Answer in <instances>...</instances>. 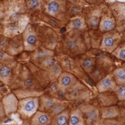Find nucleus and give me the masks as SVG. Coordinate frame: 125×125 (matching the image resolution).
<instances>
[{"label":"nucleus","instance_id":"obj_1","mask_svg":"<svg viewBox=\"0 0 125 125\" xmlns=\"http://www.w3.org/2000/svg\"><path fill=\"white\" fill-rule=\"evenodd\" d=\"M80 31H67L58 43L59 52L67 57H77L86 52V41L84 33Z\"/></svg>","mask_w":125,"mask_h":125},{"label":"nucleus","instance_id":"obj_2","mask_svg":"<svg viewBox=\"0 0 125 125\" xmlns=\"http://www.w3.org/2000/svg\"><path fill=\"white\" fill-rule=\"evenodd\" d=\"M25 1H0V25H7L27 14Z\"/></svg>","mask_w":125,"mask_h":125},{"label":"nucleus","instance_id":"obj_3","mask_svg":"<svg viewBox=\"0 0 125 125\" xmlns=\"http://www.w3.org/2000/svg\"><path fill=\"white\" fill-rule=\"evenodd\" d=\"M13 90L14 89H38L41 87L35 77L32 76L31 71L26 65L18 64L14 66L13 70V78L9 85Z\"/></svg>","mask_w":125,"mask_h":125},{"label":"nucleus","instance_id":"obj_4","mask_svg":"<svg viewBox=\"0 0 125 125\" xmlns=\"http://www.w3.org/2000/svg\"><path fill=\"white\" fill-rule=\"evenodd\" d=\"M68 108V101L58 99L49 94H43L39 97V111L44 112L52 118Z\"/></svg>","mask_w":125,"mask_h":125},{"label":"nucleus","instance_id":"obj_5","mask_svg":"<svg viewBox=\"0 0 125 125\" xmlns=\"http://www.w3.org/2000/svg\"><path fill=\"white\" fill-rule=\"evenodd\" d=\"M43 13L50 17L59 20L66 24L68 22L67 15V1L51 0L43 2Z\"/></svg>","mask_w":125,"mask_h":125},{"label":"nucleus","instance_id":"obj_6","mask_svg":"<svg viewBox=\"0 0 125 125\" xmlns=\"http://www.w3.org/2000/svg\"><path fill=\"white\" fill-rule=\"evenodd\" d=\"M122 42V33H120L116 29L103 33L99 48L101 51L112 53Z\"/></svg>","mask_w":125,"mask_h":125},{"label":"nucleus","instance_id":"obj_7","mask_svg":"<svg viewBox=\"0 0 125 125\" xmlns=\"http://www.w3.org/2000/svg\"><path fill=\"white\" fill-rule=\"evenodd\" d=\"M30 16L28 14H23L19 20L7 25L2 26V35L5 37L12 39V38L21 35L23 33L26 26L30 23Z\"/></svg>","mask_w":125,"mask_h":125},{"label":"nucleus","instance_id":"obj_8","mask_svg":"<svg viewBox=\"0 0 125 125\" xmlns=\"http://www.w3.org/2000/svg\"><path fill=\"white\" fill-rule=\"evenodd\" d=\"M23 43L24 51L27 52H32L42 47V42L38 36L37 31L31 23H29L22 33Z\"/></svg>","mask_w":125,"mask_h":125},{"label":"nucleus","instance_id":"obj_9","mask_svg":"<svg viewBox=\"0 0 125 125\" xmlns=\"http://www.w3.org/2000/svg\"><path fill=\"white\" fill-rule=\"evenodd\" d=\"M39 110V97H28L19 100L17 112L23 119H31Z\"/></svg>","mask_w":125,"mask_h":125},{"label":"nucleus","instance_id":"obj_10","mask_svg":"<svg viewBox=\"0 0 125 125\" xmlns=\"http://www.w3.org/2000/svg\"><path fill=\"white\" fill-rule=\"evenodd\" d=\"M36 67L45 71L51 81L57 80L60 75L64 71L60 64V60L55 56L47 58Z\"/></svg>","mask_w":125,"mask_h":125},{"label":"nucleus","instance_id":"obj_11","mask_svg":"<svg viewBox=\"0 0 125 125\" xmlns=\"http://www.w3.org/2000/svg\"><path fill=\"white\" fill-rule=\"evenodd\" d=\"M38 36L40 38L42 46L51 51H54L59 43V34L51 26H43L41 27L40 32H38Z\"/></svg>","mask_w":125,"mask_h":125},{"label":"nucleus","instance_id":"obj_12","mask_svg":"<svg viewBox=\"0 0 125 125\" xmlns=\"http://www.w3.org/2000/svg\"><path fill=\"white\" fill-rule=\"evenodd\" d=\"M104 8V6H103V5L87 8V11L84 14V18H85V24H86L88 30H90V31H96L97 30Z\"/></svg>","mask_w":125,"mask_h":125},{"label":"nucleus","instance_id":"obj_13","mask_svg":"<svg viewBox=\"0 0 125 125\" xmlns=\"http://www.w3.org/2000/svg\"><path fill=\"white\" fill-rule=\"evenodd\" d=\"M89 94H90L89 89L78 80L76 83V85H73L68 92L64 94V97L67 101H77L87 98Z\"/></svg>","mask_w":125,"mask_h":125},{"label":"nucleus","instance_id":"obj_14","mask_svg":"<svg viewBox=\"0 0 125 125\" xmlns=\"http://www.w3.org/2000/svg\"><path fill=\"white\" fill-rule=\"evenodd\" d=\"M111 4L112 6H109V8L116 22L115 29L120 33H122L125 20V4L123 2H111Z\"/></svg>","mask_w":125,"mask_h":125},{"label":"nucleus","instance_id":"obj_15","mask_svg":"<svg viewBox=\"0 0 125 125\" xmlns=\"http://www.w3.org/2000/svg\"><path fill=\"white\" fill-rule=\"evenodd\" d=\"M115 27H116V22H115V19L112 14L111 10L109 8V6H104L97 29L99 30L100 32L105 33L112 30H114Z\"/></svg>","mask_w":125,"mask_h":125},{"label":"nucleus","instance_id":"obj_16","mask_svg":"<svg viewBox=\"0 0 125 125\" xmlns=\"http://www.w3.org/2000/svg\"><path fill=\"white\" fill-rule=\"evenodd\" d=\"M79 109L82 112L85 125H96L100 122V112L96 106L93 104H83Z\"/></svg>","mask_w":125,"mask_h":125},{"label":"nucleus","instance_id":"obj_17","mask_svg":"<svg viewBox=\"0 0 125 125\" xmlns=\"http://www.w3.org/2000/svg\"><path fill=\"white\" fill-rule=\"evenodd\" d=\"M77 81L78 79L75 75L67 71H63L57 79L58 91L64 95L66 92H68L73 85H76Z\"/></svg>","mask_w":125,"mask_h":125},{"label":"nucleus","instance_id":"obj_18","mask_svg":"<svg viewBox=\"0 0 125 125\" xmlns=\"http://www.w3.org/2000/svg\"><path fill=\"white\" fill-rule=\"evenodd\" d=\"M18 102L19 100L17 99V97L14 95L13 92H10L8 94L3 95L1 104L3 105L5 114L6 116L16 113L18 109Z\"/></svg>","mask_w":125,"mask_h":125},{"label":"nucleus","instance_id":"obj_19","mask_svg":"<svg viewBox=\"0 0 125 125\" xmlns=\"http://www.w3.org/2000/svg\"><path fill=\"white\" fill-rule=\"evenodd\" d=\"M16 61L9 63H0V82L3 85L9 86L13 78V70Z\"/></svg>","mask_w":125,"mask_h":125},{"label":"nucleus","instance_id":"obj_20","mask_svg":"<svg viewBox=\"0 0 125 125\" xmlns=\"http://www.w3.org/2000/svg\"><path fill=\"white\" fill-rule=\"evenodd\" d=\"M55 56V51H51L49 49H46L44 47H40L39 49H37L36 51L30 52V60L31 62L35 66H38L42 61H43L44 60H46L49 57H53Z\"/></svg>","mask_w":125,"mask_h":125},{"label":"nucleus","instance_id":"obj_21","mask_svg":"<svg viewBox=\"0 0 125 125\" xmlns=\"http://www.w3.org/2000/svg\"><path fill=\"white\" fill-rule=\"evenodd\" d=\"M67 31H80V32H85L87 31L88 29L86 27L85 22L84 15H77V16L70 18L66 25Z\"/></svg>","mask_w":125,"mask_h":125},{"label":"nucleus","instance_id":"obj_22","mask_svg":"<svg viewBox=\"0 0 125 125\" xmlns=\"http://www.w3.org/2000/svg\"><path fill=\"white\" fill-rule=\"evenodd\" d=\"M23 51H24V48H23V38H22V34H21V35H18V36L10 39L6 52L12 57H14V56L22 53Z\"/></svg>","mask_w":125,"mask_h":125},{"label":"nucleus","instance_id":"obj_23","mask_svg":"<svg viewBox=\"0 0 125 125\" xmlns=\"http://www.w3.org/2000/svg\"><path fill=\"white\" fill-rule=\"evenodd\" d=\"M75 63L82 69L85 73L91 74L96 64V58L94 56H83L75 60Z\"/></svg>","mask_w":125,"mask_h":125},{"label":"nucleus","instance_id":"obj_24","mask_svg":"<svg viewBox=\"0 0 125 125\" xmlns=\"http://www.w3.org/2000/svg\"><path fill=\"white\" fill-rule=\"evenodd\" d=\"M26 67L29 68V70L31 71L32 76L35 77V79L37 80L41 85H47L49 83L51 82V80H50L48 75H47L45 71L39 68L35 65H33L31 62L27 63Z\"/></svg>","mask_w":125,"mask_h":125},{"label":"nucleus","instance_id":"obj_25","mask_svg":"<svg viewBox=\"0 0 125 125\" xmlns=\"http://www.w3.org/2000/svg\"><path fill=\"white\" fill-rule=\"evenodd\" d=\"M115 86H116V83L112 76V73L101 78L96 84V89L99 93L112 92Z\"/></svg>","mask_w":125,"mask_h":125},{"label":"nucleus","instance_id":"obj_26","mask_svg":"<svg viewBox=\"0 0 125 125\" xmlns=\"http://www.w3.org/2000/svg\"><path fill=\"white\" fill-rule=\"evenodd\" d=\"M100 117L103 120H111L119 118L122 115L121 107L117 105H111V106H104L99 110Z\"/></svg>","mask_w":125,"mask_h":125},{"label":"nucleus","instance_id":"obj_27","mask_svg":"<svg viewBox=\"0 0 125 125\" xmlns=\"http://www.w3.org/2000/svg\"><path fill=\"white\" fill-rule=\"evenodd\" d=\"M51 117L47 113L38 110L30 119V125H50Z\"/></svg>","mask_w":125,"mask_h":125},{"label":"nucleus","instance_id":"obj_28","mask_svg":"<svg viewBox=\"0 0 125 125\" xmlns=\"http://www.w3.org/2000/svg\"><path fill=\"white\" fill-rule=\"evenodd\" d=\"M13 93L17 97L18 100L28 98V97H40L42 94H44V92L38 89H14Z\"/></svg>","mask_w":125,"mask_h":125},{"label":"nucleus","instance_id":"obj_29","mask_svg":"<svg viewBox=\"0 0 125 125\" xmlns=\"http://www.w3.org/2000/svg\"><path fill=\"white\" fill-rule=\"evenodd\" d=\"M100 104L102 107L104 106H111V105H116L118 100L115 97L113 92H105V93H100L98 95Z\"/></svg>","mask_w":125,"mask_h":125},{"label":"nucleus","instance_id":"obj_30","mask_svg":"<svg viewBox=\"0 0 125 125\" xmlns=\"http://www.w3.org/2000/svg\"><path fill=\"white\" fill-rule=\"evenodd\" d=\"M68 125H85L82 112L78 108L70 109Z\"/></svg>","mask_w":125,"mask_h":125},{"label":"nucleus","instance_id":"obj_31","mask_svg":"<svg viewBox=\"0 0 125 125\" xmlns=\"http://www.w3.org/2000/svg\"><path fill=\"white\" fill-rule=\"evenodd\" d=\"M69 113H70V109L67 108L63 112L53 116L51 118V122L50 125H68Z\"/></svg>","mask_w":125,"mask_h":125},{"label":"nucleus","instance_id":"obj_32","mask_svg":"<svg viewBox=\"0 0 125 125\" xmlns=\"http://www.w3.org/2000/svg\"><path fill=\"white\" fill-rule=\"evenodd\" d=\"M112 76L118 85H125V68L120 67L114 69Z\"/></svg>","mask_w":125,"mask_h":125},{"label":"nucleus","instance_id":"obj_33","mask_svg":"<svg viewBox=\"0 0 125 125\" xmlns=\"http://www.w3.org/2000/svg\"><path fill=\"white\" fill-rule=\"evenodd\" d=\"M42 21L45 22L46 23H49L51 28H53L55 31H56V29H60L61 27H63V25H65V23H62V22L56 20L54 18L48 16V15H46L44 14H42Z\"/></svg>","mask_w":125,"mask_h":125},{"label":"nucleus","instance_id":"obj_34","mask_svg":"<svg viewBox=\"0 0 125 125\" xmlns=\"http://www.w3.org/2000/svg\"><path fill=\"white\" fill-rule=\"evenodd\" d=\"M112 92L114 94L118 102H123L125 100V85H116V86L114 88V90Z\"/></svg>","mask_w":125,"mask_h":125},{"label":"nucleus","instance_id":"obj_35","mask_svg":"<svg viewBox=\"0 0 125 125\" xmlns=\"http://www.w3.org/2000/svg\"><path fill=\"white\" fill-rule=\"evenodd\" d=\"M112 54H113V56H114V57L116 58V59H118V60H125V43L122 42L112 52Z\"/></svg>","mask_w":125,"mask_h":125},{"label":"nucleus","instance_id":"obj_36","mask_svg":"<svg viewBox=\"0 0 125 125\" xmlns=\"http://www.w3.org/2000/svg\"><path fill=\"white\" fill-rule=\"evenodd\" d=\"M43 2L44 1H25V5L27 10H36V11H42L43 8Z\"/></svg>","mask_w":125,"mask_h":125},{"label":"nucleus","instance_id":"obj_37","mask_svg":"<svg viewBox=\"0 0 125 125\" xmlns=\"http://www.w3.org/2000/svg\"><path fill=\"white\" fill-rule=\"evenodd\" d=\"M15 61L14 57H12L9 54H7L6 51H0V63H9Z\"/></svg>","mask_w":125,"mask_h":125},{"label":"nucleus","instance_id":"obj_38","mask_svg":"<svg viewBox=\"0 0 125 125\" xmlns=\"http://www.w3.org/2000/svg\"><path fill=\"white\" fill-rule=\"evenodd\" d=\"M102 125H122L119 120L111 119V120H104L102 122Z\"/></svg>","mask_w":125,"mask_h":125},{"label":"nucleus","instance_id":"obj_39","mask_svg":"<svg viewBox=\"0 0 125 125\" xmlns=\"http://www.w3.org/2000/svg\"><path fill=\"white\" fill-rule=\"evenodd\" d=\"M6 114H5V111H4V108H3V105L0 102V117H3L5 116Z\"/></svg>","mask_w":125,"mask_h":125},{"label":"nucleus","instance_id":"obj_40","mask_svg":"<svg viewBox=\"0 0 125 125\" xmlns=\"http://www.w3.org/2000/svg\"><path fill=\"white\" fill-rule=\"evenodd\" d=\"M2 98H3V94H2L1 92H0V102L2 101Z\"/></svg>","mask_w":125,"mask_h":125},{"label":"nucleus","instance_id":"obj_41","mask_svg":"<svg viewBox=\"0 0 125 125\" xmlns=\"http://www.w3.org/2000/svg\"><path fill=\"white\" fill-rule=\"evenodd\" d=\"M2 86H3V84H2V83H1V82H0V88H1V87H2Z\"/></svg>","mask_w":125,"mask_h":125}]
</instances>
